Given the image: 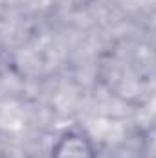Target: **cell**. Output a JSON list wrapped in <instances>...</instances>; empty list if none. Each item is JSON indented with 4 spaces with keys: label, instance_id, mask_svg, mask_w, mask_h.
<instances>
[{
    "label": "cell",
    "instance_id": "6da1fadb",
    "mask_svg": "<svg viewBox=\"0 0 156 158\" xmlns=\"http://www.w3.org/2000/svg\"><path fill=\"white\" fill-rule=\"evenodd\" d=\"M51 158H97L94 142L81 131H66L63 132L53 147Z\"/></svg>",
    "mask_w": 156,
    "mask_h": 158
}]
</instances>
